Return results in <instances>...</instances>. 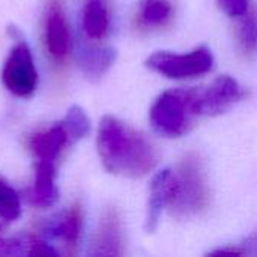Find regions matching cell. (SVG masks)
I'll return each mask as SVG.
<instances>
[{"mask_svg":"<svg viewBox=\"0 0 257 257\" xmlns=\"http://www.w3.org/2000/svg\"><path fill=\"white\" fill-rule=\"evenodd\" d=\"M98 154L104 167L126 178L148 175L158 161L154 145L114 116H104L98 126Z\"/></svg>","mask_w":257,"mask_h":257,"instance_id":"cell-1","label":"cell"},{"mask_svg":"<svg viewBox=\"0 0 257 257\" xmlns=\"http://www.w3.org/2000/svg\"><path fill=\"white\" fill-rule=\"evenodd\" d=\"M214 57L209 48L200 47L187 54H175L169 51L154 53L148 60L146 66L169 78H193L203 75L212 69Z\"/></svg>","mask_w":257,"mask_h":257,"instance_id":"cell-4","label":"cell"},{"mask_svg":"<svg viewBox=\"0 0 257 257\" xmlns=\"http://www.w3.org/2000/svg\"><path fill=\"white\" fill-rule=\"evenodd\" d=\"M2 81L5 87L17 96L26 98L36 90L38 72L33 56L27 42L20 36L3 65Z\"/></svg>","mask_w":257,"mask_h":257,"instance_id":"cell-5","label":"cell"},{"mask_svg":"<svg viewBox=\"0 0 257 257\" xmlns=\"http://www.w3.org/2000/svg\"><path fill=\"white\" fill-rule=\"evenodd\" d=\"M108 2H110V0H108Z\"/></svg>","mask_w":257,"mask_h":257,"instance_id":"cell-21","label":"cell"},{"mask_svg":"<svg viewBox=\"0 0 257 257\" xmlns=\"http://www.w3.org/2000/svg\"><path fill=\"white\" fill-rule=\"evenodd\" d=\"M196 93L194 89H172L164 92L152 105L149 119L152 128L164 137H179L185 134L194 116L191 102Z\"/></svg>","mask_w":257,"mask_h":257,"instance_id":"cell-2","label":"cell"},{"mask_svg":"<svg viewBox=\"0 0 257 257\" xmlns=\"http://www.w3.org/2000/svg\"><path fill=\"white\" fill-rule=\"evenodd\" d=\"M178 173L170 169L161 170L157 173L151 184V194L148 203V217L145 229L148 233L157 230L163 211L173 203L176 193H178Z\"/></svg>","mask_w":257,"mask_h":257,"instance_id":"cell-8","label":"cell"},{"mask_svg":"<svg viewBox=\"0 0 257 257\" xmlns=\"http://www.w3.org/2000/svg\"><path fill=\"white\" fill-rule=\"evenodd\" d=\"M139 17L146 27L164 26L172 17V5L169 0H143Z\"/></svg>","mask_w":257,"mask_h":257,"instance_id":"cell-15","label":"cell"},{"mask_svg":"<svg viewBox=\"0 0 257 257\" xmlns=\"http://www.w3.org/2000/svg\"><path fill=\"white\" fill-rule=\"evenodd\" d=\"M116 60V50L93 44H81L78 50V63L87 78L102 77Z\"/></svg>","mask_w":257,"mask_h":257,"instance_id":"cell-12","label":"cell"},{"mask_svg":"<svg viewBox=\"0 0 257 257\" xmlns=\"http://www.w3.org/2000/svg\"><path fill=\"white\" fill-rule=\"evenodd\" d=\"M238 41L244 51L251 53L257 48V17L254 12H245L241 15L238 24Z\"/></svg>","mask_w":257,"mask_h":257,"instance_id":"cell-17","label":"cell"},{"mask_svg":"<svg viewBox=\"0 0 257 257\" xmlns=\"http://www.w3.org/2000/svg\"><path fill=\"white\" fill-rule=\"evenodd\" d=\"M21 215V200L18 193L0 181V217L6 221H14Z\"/></svg>","mask_w":257,"mask_h":257,"instance_id":"cell-18","label":"cell"},{"mask_svg":"<svg viewBox=\"0 0 257 257\" xmlns=\"http://www.w3.org/2000/svg\"><path fill=\"white\" fill-rule=\"evenodd\" d=\"M110 27L108 0H84L83 32L92 41L102 39Z\"/></svg>","mask_w":257,"mask_h":257,"instance_id":"cell-13","label":"cell"},{"mask_svg":"<svg viewBox=\"0 0 257 257\" xmlns=\"http://www.w3.org/2000/svg\"><path fill=\"white\" fill-rule=\"evenodd\" d=\"M54 161H38L33 188L27 193L30 205L38 208H50L59 199V190L54 184Z\"/></svg>","mask_w":257,"mask_h":257,"instance_id":"cell-10","label":"cell"},{"mask_svg":"<svg viewBox=\"0 0 257 257\" xmlns=\"http://www.w3.org/2000/svg\"><path fill=\"white\" fill-rule=\"evenodd\" d=\"M221 9L230 17H241L248 11V0H220Z\"/></svg>","mask_w":257,"mask_h":257,"instance_id":"cell-19","label":"cell"},{"mask_svg":"<svg viewBox=\"0 0 257 257\" xmlns=\"http://www.w3.org/2000/svg\"><path fill=\"white\" fill-rule=\"evenodd\" d=\"M29 254L30 256H56L57 251L53 250L51 247H48L45 242L39 241V239H30L29 242Z\"/></svg>","mask_w":257,"mask_h":257,"instance_id":"cell-20","label":"cell"},{"mask_svg":"<svg viewBox=\"0 0 257 257\" xmlns=\"http://www.w3.org/2000/svg\"><path fill=\"white\" fill-rule=\"evenodd\" d=\"M44 38L50 57L56 63H63L71 50V33L65 9L60 0H50L44 20Z\"/></svg>","mask_w":257,"mask_h":257,"instance_id":"cell-7","label":"cell"},{"mask_svg":"<svg viewBox=\"0 0 257 257\" xmlns=\"http://www.w3.org/2000/svg\"><path fill=\"white\" fill-rule=\"evenodd\" d=\"M62 125L66 130L69 145H74L78 140L84 139L90 131V120L86 111L78 105H72L66 111L65 117L62 119Z\"/></svg>","mask_w":257,"mask_h":257,"instance_id":"cell-16","label":"cell"},{"mask_svg":"<svg viewBox=\"0 0 257 257\" xmlns=\"http://www.w3.org/2000/svg\"><path fill=\"white\" fill-rule=\"evenodd\" d=\"M123 253V239L120 218L114 208L102 212L98 229L90 244V256H120Z\"/></svg>","mask_w":257,"mask_h":257,"instance_id":"cell-9","label":"cell"},{"mask_svg":"<svg viewBox=\"0 0 257 257\" xmlns=\"http://www.w3.org/2000/svg\"><path fill=\"white\" fill-rule=\"evenodd\" d=\"M178 193L170 205L172 214L179 218H188L206 209L209 200V190L202 161L197 155H187L178 172Z\"/></svg>","mask_w":257,"mask_h":257,"instance_id":"cell-3","label":"cell"},{"mask_svg":"<svg viewBox=\"0 0 257 257\" xmlns=\"http://www.w3.org/2000/svg\"><path fill=\"white\" fill-rule=\"evenodd\" d=\"M83 229V211L80 205H72L57 221L50 226V233L63 241L65 245L71 250L75 248Z\"/></svg>","mask_w":257,"mask_h":257,"instance_id":"cell-14","label":"cell"},{"mask_svg":"<svg viewBox=\"0 0 257 257\" xmlns=\"http://www.w3.org/2000/svg\"><path fill=\"white\" fill-rule=\"evenodd\" d=\"M242 96L244 92L239 83L229 75H221L206 87H196L191 110L194 116L221 114Z\"/></svg>","mask_w":257,"mask_h":257,"instance_id":"cell-6","label":"cell"},{"mask_svg":"<svg viewBox=\"0 0 257 257\" xmlns=\"http://www.w3.org/2000/svg\"><path fill=\"white\" fill-rule=\"evenodd\" d=\"M68 145L69 139L62 122L50 126L45 131L36 133L30 139V149L38 161H56L59 154Z\"/></svg>","mask_w":257,"mask_h":257,"instance_id":"cell-11","label":"cell"}]
</instances>
